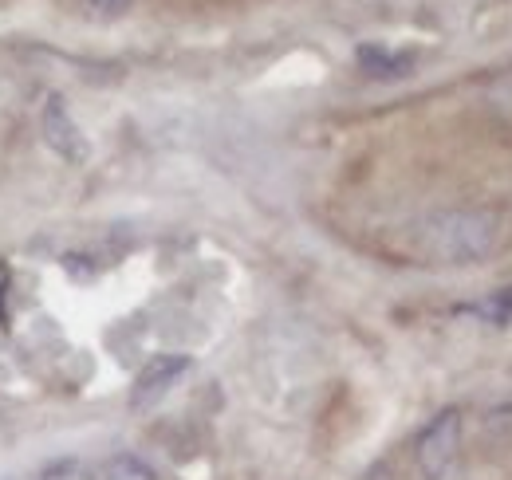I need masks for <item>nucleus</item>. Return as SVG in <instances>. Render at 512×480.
<instances>
[{"mask_svg":"<svg viewBox=\"0 0 512 480\" xmlns=\"http://www.w3.org/2000/svg\"><path fill=\"white\" fill-rule=\"evenodd\" d=\"M497 217L485 209H442L418 221V248L442 264H477L497 244Z\"/></svg>","mask_w":512,"mask_h":480,"instance_id":"f257e3e1","label":"nucleus"},{"mask_svg":"<svg viewBox=\"0 0 512 480\" xmlns=\"http://www.w3.org/2000/svg\"><path fill=\"white\" fill-rule=\"evenodd\" d=\"M461 457V410H438L414 441V465L422 480H449Z\"/></svg>","mask_w":512,"mask_h":480,"instance_id":"f03ea898","label":"nucleus"},{"mask_svg":"<svg viewBox=\"0 0 512 480\" xmlns=\"http://www.w3.org/2000/svg\"><path fill=\"white\" fill-rule=\"evenodd\" d=\"M40 130H44V142H48L64 162H71V166H83V162L91 158V146H87L79 122L67 115V103L60 95H48V99H44Z\"/></svg>","mask_w":512,"mask_h":480,"instance_id":"7ed1b4c3","label":"nucleus"},{"mask_svg":"<svg viewBox=\"0 0 512 480\" xmlns=\"http://www.w3.org/2000/svg\"><path fill=\"white\" fill-rule=\"evenodd\" d=\"M190 366H193L190 355H154V359L138 370V378H134V386H130V410H150V406H158Z\"/></svg>","mask_w":512,"mask_h":480,"instance_id":"20e7f679","label":"nucleus"},{"mask_svg":"<svg viewBox=\"0 0 512 480\" xmlns=\"http://www.w3.org/2000/svg\"><path fill=\"white\" fill-rule=\"evenodd\" d=\"M355 63L371 79H406L414 71V56L410 52H390L383 44H359L355 48Z\"/></svg>","mask_w":512,"mask_h":480,"instance_id":"39448f33","label":"nucleus"},{"mask_svg":"<svg viewBox=\"0 0 512 480\" xmlns=\"http://www.w3.org/2000/svg\"><path fill=\"white\" fill-rule=\"evenodd\" d=\"M461 311H469V315H477V319H485V323H493V327H509L512 323V284L509 288L489 292L481 303H469V307H461Z\"/></svg>","mask_w":512,"mask_h":480,"instance_id":"423d86ee","label":"nucleus"},{"mask_svg":"<svg viewBox=\"0 0 512 480\" xmlns=\"http://www.w3.org/2000/svg\"><path fill=\"white\" fill-rule=\"evenodd\" d=\"M99 480H158V473L150 461H142L134 453H115V457H107Z\"/></svg>","mask_w":512,"mask_h":480,"instance_id":"0eeeda50","label":"nucleus"},{"mask_svg":"<svg viewBox=\"0 0 512 480\" xmlns=\"http://www.w3.org/2000/svg\"><path fill=\"white\" fill-rule=\"evenodd\" d=\"M36 480H95V473L79 457H56L36 473Z\"/></svg>","mask_w":512,"mask_h":480,"instance_id":"6e6552de","label":"nucleus"},{"mask_svg":"<svg viewBox=\"0 0 512 480\" xmlns=\"http://www.w3.org/2000/svg\"><path fill=\"white\" fill-rule=\"evenodd\" d=\"M87 4V12L91 16H99V20H115V16H123L134 0H83Z\"/></svg>","mask_w":512,"mask_h":480,"instance_id":"1a4fd4ad","label":"nucleus"},{"mask_svg":"<svg viewBox=\"0 0 512 480\" xmlns=\"http://www.w3.org/2000/svg\"><path fill=\"white\" fill-rule=\"evenodd\" d=\"M8 288H12V276H8V268L0 264V327L8 323Z\"/></svg>","mask_w":512,"mask_h":480,"instance_id":"9d476101","label":"nucleus"},{"mask_svg":"<svg viewBox=\"0 0 512 480\" xmlns=\"http://www.w3.org/2000/svg\"><path fill=\"white\" fill-rule=\"evenodd\" d=\"M12 480H16V477H12Z\"/></svg>","mask_w":512,"mask_h":480,"instance_id":"9b49d317","label":"nucleus"}]
</instances>
